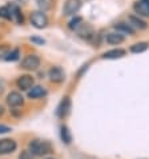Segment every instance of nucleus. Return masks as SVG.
I'll use <instances>...</instances> for the list:
<instances>
[{"label":"nucleus","mask_w":149,"mask_h":159,"mask_svg":"<svg viewBox=\"0 0 149 159\" xmlns=\"http://www.w3.org/2000/svg\"><path fill=\"white\" fill-rule=\"evenodd\" d=\"M3 114H4V108H3V106H2V104H0V116H2V115H3Z\"/></svg>","instance_id":"nucleus-27"},{"label":"nucleus","mask_w":149,"mask_h":159,"mask_svg":"<svg viewBox=\"0 0 149 159\" xmlns=\"http://www.w3.org/2000/svg\"><path fill=\"white\" fill-rule=\"evenodd\" d=\"M47 94L45 88L41 87V86H35L32 87V90L28 91V98L31 99H37V98H41V96H44Z\"/></svg>","instance_id":"nucleus-15"},{"label":"nucleus","mask_w":149,"mask_h":159,"mask_svg":"<svg viewBox=\"0 0 149 159\" xmlns=\"http://www.w3.org/2000/svg\"><path fill=\"white\" fill-rule=\"evenodd\" d=\"M19 56H20V51L16 48V50H12V51L8 52L4 59H6L7 61H15V60L19 59Z\"/></svg>","instance_id":"nucleus-19"},{"label":"nucleus","mask_w":149,"mask_h":159,"mask_svg":"<svg viewBox=\"0 0 149 159\" xmlns=\"http://www.w3.org/2000/svg\"><path fill=\"white\" fill-rule=\"evenodd\" d=\"M148 47H149V43L140 42V43H136L133 46H130V52H133V54H140V52L147 51Z\"/></svg>","instance_id":"nucleus-17"},{"label":"nucleus","mask_w":149,"mask_h":159,"mask_svg":"<svg viewBox=\"0 0 149 159\" xmlns=\"http://www.w3.org/2000/svg\"><path fill=\"white\" fill-rule=\"evenodd\" d=\"M69 110H71V99L69 98H64L60 102L59 107H57V116L59 118H64L68 115Z\"/></svg>","instance_id":"nucleus-11"},{"label":"nucleus","mask_w":149,"mask_h":159,"mask_svg":"<svg viewBox=\"0 0 149 159\" xmlns=\"http://www.w3.org/2000/svg\"><path fill=\"white\" fill-rule=\"evenodd\" d=\"M125 55V50H121V48H115V50L107 51L103 54L104 59H120Z\"/></svg>","instance_id":"nucleus-12"},{"label":"nucleus","mask_w":149,"mask_h":159,"mask_svg":"<svg viewBox=\"0 0 149 159\" xmlns=\"http://www.w3.org/2000/svg\"><path fill=\"white\" fill-rule=\"evenodd\" d=\"M48 159H53V158H48Z\"/></svg>","instance_id":"nucleus-28"},{"label":"nucleus","mask_w":149,"mask_h":159,"mask_svg":"<svg viewBox=\"0 0 149 159\" xmlns=\"http://www.w3.org/2000/svg\"><path fill=\"white\" fill-rule=\"evenodd\" d=\"M31 23H32L33 27H36L39 30L45 28L48 25V17L44 12L41 11H35L31 14Z\"/></svg>","instance_id":"nucleus-2"},{"label":"nucleus","mask_w":149,"mask_h":159,"mask_svg":"<svg viewBox=\"0 0 149 159\" xmlns=\"http://www.w3.org/2000/svg\"><path fill=\"white\" fill-rule=\"evenodd\" d=\"M83 23H84V21H83V17L77 16V17H74L73 20L69 21V28H71V30H76L77 27H80Z\"/></svg>","instance_id":"nucleus-23"},{"label":"nucleus","mask_w":149,"mask_h":159,"mask_svg":"<svg viewBox=\"0 0 149 159\" xmlns=\"http://www.w3.org/2000/svg\"><path fill=\"white\" fill-rule=\"evenodd\" d=\"M61 139H63V142H65L67 144H69L72 142V135H71V132H69L68 127H65V126L61 127Z\"/></svg>","instance_id":"nucleus-18"},{"label":"nucleus","mask_w":149,"mask_h":159,"mask_svg":"<svg viewBox=\"0 0 149 159\" xmlns=\"http://www.w3.org/2000/svg\"><path fill=\"white\" fill-rule=\"evenodd\" d=\"M40 67V58L36 55H28L21 61V68L28 70V71H35Z\"/></svg>","instance_id":"nucleus-3"},{"label":"nucleus","mask_w":149,"mask_h":159,"mask_svg":"<svg viewBox=\"0 0 149 159\" xmlns=\"http://www.w3.org/2000/svg\"><path fill=\"white\" fill-rule=\"evenodd\" d=\"M133 8L136 14H138L140 16H149V0H138L137 3H134Z\"/></svg>","instance_id":"nucleus-8"},{"label":"nucleus","mask_w":149,"mask_h":159,"mask_svg":"<svg viewBox=\"0 0 149 159\" xmlns=\"http://www.w3.org/2000/svg\"><path fill=\"white\" fill-rule=\"evenodd\" d=\"M31 42L37 43V44H44V43H45L44 39H40V38H31Z\"/></svg>","instance_id":"nucleus-25"},{"label":"nucleus","mask_w":149,"mask_h":159,"mask_svg":"<svg viewBox=\"0 0 149 159\" xmlns=\"http://www.w3.org/2000/svg\"><path fill=\"white\" fill-rule=\"evenodd\" d=\"M52 146L48 142H43V140H32L29 143V152L35 157H43L47 154H51Z\"/></svg>","instance_id":"nucleus-1"},{"label":"nucleus","mask_w":149,"mask_h":159,"mask_svg":"<svg viewBox=\"0 0 149 159\" xmlns=\"http://www.w3.org/2000/svg\"><path fill=\"white\" fill-rule=\"evenodd\" d=\"M115 28H116L117 32L121 34V35L122 34H126V35H133L134 34V30L126 23H117L115 25Z\"/></svg>","instance_id":"nucleus-16"},{"label":"nucleus","mask_w":149,"mask_h":159,"mask_svg":"<svg viewBox=\"0 0 149 159\" xmlns=\"http://www.w3.org/2000/svg\"><path fill=\"white\" fill-rule=\"evenodd\" d=\"M36 2H37V6L41 10V12L49 10L52 6V0H36Z\"/></svg>","instance_id":"nucleus-20"},{"label":"nucleus","mask_w":149,"mask_h":159,"mask_svg":"<svg viewBox=\"0 0 149 159\" xmlns=\"http://www.w3.org/2000/svg\"><path fill=\"white\" fill-rule=\"evenodd\" d=\"M74 31L77 32L79 36H80V38H84V39H91L92 36H95L93 28H92L88 23H83L80 27H77Z\"/></svg>","instance_id":"nucleus-9"},{"label":"nucleus","mask_w":149,"mask_h":159,"mask_svg":"<svg viewBox=\"0 0 149 159\" xmlns=\"http://www.w3.org/2000/svg\"><path fill=\"white\" fill-rule=\"evenodd\" d=\"M11 129L7 126H0V134H6V132H10Z\"/></svg>","instance_id":"nucleus-26"},{"label":"nucleus","mask_w":149,"mask_h":159,"mask_svg":"<svg viewBox=\"0 0 149 159\" xmlns=\"http://www.w3.org/2000/svg\"><path fill=\"white\" fill-rule=\"evenodd\" d=\"M17 147V144L14 139H0V155H7V154L14 152Z\"/></svg>","instance_id":"nucleus-5"},{"label":"nucleus","mask_w":149,"mask_h":159,"mask_svg":"<svg viewBox=\"0 0 149 159\" xmlns=\"http://www.w3.org/2000/svg\"><path fill=\"white\" fill-rule=\"evenodd\" d=\"M0 17L3 19H12V10H10V7H2L0 8Z\"/></svg>","instance_id":"nucleus-21"},{"label":"nucleus","mask_w":149,"mask_h":159,"mask_svg":"<svg viewBox=\"0 0 149 159\" xmlns=\"http://www.w3.org/2000/svg\"><path fill=\"white\" fill-rule=\"evenodd\" d=\"M81 7V2L80 0H67L64 3V7H63V14L65 16H71L77 14V11L80 10Z\"/></svg>","instance_id":"nucleus-4"},{"label":"nucleus","mask_w":149,"mask_h":159,"mask_svg":"<svg viewBox=\"0 0 149 159\" xmlns=\"http://www.w3.org/2000/svg\"><path fill=\"white\" fill-rule=\"evenodd\" d=\"M19 159H33V155L29 151H23L19 155Z\"/></svg>","instance_id":"nucleus-24"},{"label":"nucleus","mask_w":149,"mask_h":159,"mask_svg":"<svg viewBox=\"0 0 149 159\" xmlns=\"http://www.w3.org/2000/svg\"><path fill=\"white\" fill-rule=\"evenodd\" d=\"M48 76L53 83H61L65 80V72L61 67H52L48 72Z\"/></svg>","instance_id":"nucleus-6"},{"label":"nucleus","mask_w":149,"mask_h":159,"mask_svg":"<svg viewBox=\"0 0 149 159\" xmlns=\"http://www.w3.org/2000/svg\"><path fill=\"white\" fill-rule=\"evenodd\" d=\"M33 78L31 75H21V76L16 80V84L20 90H29L33 86Z\"/></svg>","instance_id":"nucleus-10"},{"label":"nucleus","mask_w":149,"mask_h":159,"mask_svg":"<svg viewBox=\"0 0 149 159\" xmlns=\"http://www.w3.org/2000/svg\"><path fill=\"white\" fill-rule=\"evenodd\" d=\"M124 42V35H121L119 32H111L107 35V43L112 44V46H117Z\"/></svg>","instance_id":"nucleus-13"},{"label":"nucleus","mask_w":149,"mask_h":159,"mask_svg":"<svg viewBox=\"0 0 149 159\" xmlns=\"http://www.w3.org/2000/svg\"><path fill=\"white\" fill-rule=\"evenodd\" d=\"M12 17H15L16 21L19 24H21L24 21V17H23V14L20 12L19 10V7H14V11H12Z\"/></svg>","instance_id":"nucleus-22"},{"label":"nucleus","mask_w":149,"mask_h":159,"mask_svg":"<svg viewBox=\"0 0 149 159\" xmlns=\"http://www.w3.org/2000/svg\"><path fill=\"white\" fill-rule=\"evenodd\" d=\"M7 103L10 107H19V106H21L24 103V98L21 96V94H19V92L12 91L7 96Z\"/></svg>","instance_id":"nucleus-7"},{"label":"nucleus","mask_w":149,"mask_h":159,"mask_svg":"<svg viewBox=\"0 0 149 159\" xmlns=\"http://www.w3.org/2000/svg\"><path fill=\"white\" fill-rule=\"evenodd\" d=\"M128 21H129V25L130 27H136V28H138V30H145L148 27V24L145 23L144 20H141L138 16H134V15H130L128 16Z\"/></svg>","instance_id":"nucleus-14"}]
</instances>
